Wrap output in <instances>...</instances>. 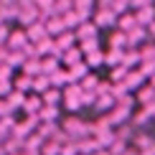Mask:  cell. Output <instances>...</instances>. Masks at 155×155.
<instances>
[{"label": "cell", "instance_id": "obj_1", "mask_svg": "<svg viewBox=\"0 0 155 155\" xmlns=\"http://www.w3.org/2000/svg\"><path fill=\"white\" fill-rule=\"evenodd\" d=\"M71 33H74V38H76V43H79V41H89V38H99V31H97V25H94L92 21L79 23Z\"/></svg>", "mask_w": 155, "mask_h": 155}, {"label": "cell", "instance_id": "obj_2", "mask_svg": "<svg viewBox=\"0 0 155 155\" xmlns=\"http://www.w3.org/2000/svg\"><path fill=\"white\" fill-rule=\"evenodd\" d=\"M15 21H18L21 28H28V25H33V23L38 21V10L33 8V5H23V8H18Z\"/></svg>", "mask_w": 155, "mask_h": 155}, {"label": "cell", "instance_id": "obj_3", "mask_svg": "<svg viewBox=\"0 0 155 155\" xmlns=\"http://www.w3.org/2000/svg\"><path fill=\"white\" fill-rule=\"evenodd\" d=\"M92 23L97 25V31H102V28H114V23H117V18L112 15L109 10H94V15H92Z\"/></svg>", "mask_w": 155, "mask_h": 155}, {"label": "cell", "instance_id": "obj_4", "mask_svg": "<svg viewBox=\"0 0 155 155\" xmlns=\"http://www.w3.org/2000/svg\"><path fill=\"white\" fill-rule=\"evenodd\" d=\"M25 43H28V38H25V31H23V28H10L5 46H8L10 51H21V48L25 46Z\"/></svg>", "mask_w": 155, "mask_h": 155}, {"label": "cell", "instance_id": "obj_5", "mask_svg": "<svg viewBox=\"0 0 155 155\" xmlns=\"http://www.w3.org/2000/svg\"><path fill=\"white\" fill-rule=\"evenodd\" d=\"M122 69H127V71H132V69L140 66V51L137 48H122V61H120Z\"/></svg>", "mask_w": 155, "mask_h": 155}, {"label": "cell", "instance_id": "obj_6", "mask_svg": "<svg viewBox=\"0 0 155 155\" xmlns=\"http://www.w3.org/2000/svg\"><path fill=\"white\" fill-rule=\"evenodd\" d=\"M43 28H46V36L48 38H56V36L66 33V25H64V21L59 15H51L48 21H43Z\"/></svg>", "mask_w": 155, "mask_h": 155}, {"label": "cell", "instance_id": "obj_7", "mask_svg": "<svg viewBox=\"0 0 155 155\" xmlns=\"http://www.w3.org/2000/svg\"><path fill=\"white\" fill-rule=\"evenodd\" d=\"M79 61H84V56H81V51L76 48V46H71V48H66L61 54V59H59V64L64 69H69V66H74V64H79Z\"/></svg>", "mask_w": 155, "mask_h": 155}, {"label": "cell", "instance_id": "obj_8", "mask_svg": "<svg viewBox=\"0 0 155 155\" xmlns=\"http://www.w3.org/2000/svg\"><path fill=\"white\" fill-rule=\"evenodd\" d=\"M135 21H137V25H143V28H147L150 23H155V5H147V8H140L132 13Z\"/></svg>", "mask_w": 155, "mask_h": 155}, {"label": "cell", "instance_id": "obj_9", "mask_svg": "<svg viewBox=\"0 0 155 155\" xmlns=\"http://www.w3.org/2000/svg\"><path fill=\"white\" fill-rule=\"evenodd\" d=\"M112 132H114V140H120V143H127V145H130V143H132V137L137 135V130H135L130 122H125V125L114 127Z\"/></svg>", "mask_w": 155, "mask_h": 155}, {"label": "cell", "instance_id": "obj_10", "mask_svg": "<svg viewBox=\"0 0 155 155\" xmlns=\"http://www.w3.org/2000/svg\"><path fill=\"white\" fill-rule=\"evenodd\" d=\"M87 74H89V69H87V64H84V61H79V64H74V66H69V69H66L69 84H79Z\"/></svg>", "mask_w": 155, "mask_h": 155}, {"label": "cell", "instance_id": "obj_11", "mask_svg": "<svg viewBox=\"0 0 155 155\" xmlns=\"http://www.w3.org/2000/svg\"><path fill=\"white\" fill-rule=\"evenodd\" d=\"M102 147L97 145V140L94 137H81V140H76V153L79 155H94V153H99Z\"/></svg>", "mask_w": 155, "mask_h": 155}, {"label": "cell", "instance_id": "obj_12", "mask_svg": "<svg viewBox=\"0 0 155 155\" xmlns=\"http://www.w3.org/2000/svg\"><path fill=\"white\" fill-rule=\"evenodd\" d=\"M41 107H43V102H41V97L38 94H28L25 97V102H23V112H25V117H31V114H38L41 112Z\"/></svg>", "mask_w": 155, "mask_h": 155}, {"label": "cell", "instance_id": "obj_13", "mask_svg": "<svg viewBox=\"0 0 155 155\" xmlns=\"http://www.w3.org/2000/svg\"><path fill=\"white\" fill-rule=\"evenodd\" d=\"M25 31V38H28V43H38L41 38H46V28H43V23L41 21H36L33 25H28V28H23Z\"/></svg>", "mask_w": 155, "mask_h": 155}, {"label": "cell", "instance_id": "obj_14", "mask_svg": "<svg viewBox=\"0 0 155 155\" xmlns=\"http://www.w3.org/2000/svg\"><path fill=\"white\" fill-rule=\"evenodd\" d=\"M145 84V79H143V74L137 71V69H132V71H127V76H125V87H127V92H137L140 87Z\"/></svg>", "mask_w": 155, "mask_h": 155}, {"label": "cell", "instance_id": "obj_15", "mask_svg": "<svg viewBox=\"0 0 155 155\" xmlns=\"http://www.w3.org/2000/svg\"><path fill=\"white\" fill-rule=\"evenodd\" d=\"M135 25H137V21H135V15H132L130 10H127L125 15H120V18H117V23H114V28H117L120 33H130V31L135 28Z\"/></svg>", "mask_w": 155, "mask_h": 155}, {"label": "cell", "instance_id": "obj_16", "mask_svg": "<svg viewBox=\"0 0 155 155\" xmlns=\"http://www.w3.org/2000/svg\"><path fill=\"white\" fill-rule=\"evenodd\" d=\"M41 102L43 107H61V89H46V92L41 94Z\"/></svg>", "mask_w": 155, "mask_h": 155}, {"label": "cell", "instance_id": "obj_17", "mask_svg": "<svg viewBox=\"0 0 155 155\" xmlns=\"http://www.w3.org/2000/svg\"><path fill=\"white\" fill-rule=\"evenodd\" d=\"M135 102H137L140 107H143V104H150V102H155V89H153V87H147V81H145L143 87L137 89V94H135Z\"/></svg>", "mask_w": 155, "mask_h": 155}, {"label": "cell", "instance_id": "obj_18", "mask_svg": "<svg viewBox=\"0 0 155 155\" xmlns=\"http://www.w3.org/2000/svg\"><path fill=\"white\" fill-rule=\"evenodd\" d=\"M21 74L28 76V79L38 76V74H41V59H25L23 66H21Z\"/></svg>", "mask_w": 155, "mask_h": 155}, {"label": "cell", "instance_id": "obj_19", "mask_svg": "<svg viewBox=\"0 0 155 155\" xmlns=\"http://www.w3.org/2000/svg\"><path fill=\"white\" fill-rule=\"evenodd\" d=\"M46 89H51V84H48V76H43V74H38L31 79V94H38L41 97Z\"/></svg>", "mask_w": 155, "mask_h": 155}, {"label": "cell", "instance_id": "obj_20", "mask_svg": "<svg viewBox=\"0 0 155 155\" xmlns=\"http://www.w3.org/2000/svg\"><path fill=\"white\" fill-rule=\"evenodd\" d=\"M54 43H56V48L61 51H66V48H71V46H76V38H74V33L71 31H66V33H61V36H56L54 38Z\"/></svg>", "mask_w": 155, "mask_h": 155}, {"label": "cell", "instance_id": "obj_21", "mask_svg": "<svg viewBox=\"0 0 155 155\" xmlns=\"http://www.w3.org/2000/svg\"><path fill=\"white\" fill-rule=\"evenodd\" d=\"M48 84H51V87H54V89H61V87H66V84H69V76H66V69H56V71L54 74H51L48 76Z\"/></svg>", "mask_w": 155, "mask_h": 155}, {"label": "cell", "instance_id": "obj_22", "mask_svg": "<svg viewBox=\"0 0 155 155\" xmlns=\"http://www.w3.org/2000/svg\"><path fill=\"white\" fill-rule=\"evenodd\" d=\"M59 114H61L59 107H41V112H38L36 117H38V122H56Z\"/></svg>", "mask_w": 155, "mask_h": 155}, {"label": "cell", "instance_id": "obj_23", "mask_svg": "<svg viewBox=\"0 0 155 155\" xmlns=\"http://www.w3.org/2000/svg\"><path fill=\"white\" fill-rule=\"evenodd\" d=\"M56 69H61L59 59H54V56H43V59H41V74L43 76H51Z\"/></svg>", "mask_w": 155, "mask_h": 155}, {"label": "cell", "instance_id": "obj_24", "mask_svg": "<svg viewBox=\"0 0 155 155\" xmlns=\"http://www.w3.org/2000/svg\"><path fill=\"white\" fill-rule=\"evenodd\" d=\"M112 107H114V99L109 94H102V97H97V99H94V109H97V112H104L107 114Z\"/></svg>", "mask_w": 155, "mask_h": 155}, {"label": "cell", "instance_id": "obj_25", "mask_svg": "<svg viewBox=\"0 0 155 155\" xmlns=\"http://www.w3.org/2000/svg\"><path fill=\"white\" fill-rule=\"evenodd\" d=\"M76 48L81 51V56H87V54H94V51H99V38H89V41H79V43H76Z\"/></svg>", "mask_w": 155, "mask_h": 155}, {"label": "cell", "instance_id": "obj_26", "mask_svg": "<svg viewBox=\"0 0 155 155\" xmlns=\"http://www.w3.org/2000/svg\"><path fill=\"white\" fill-rule=\"evenodd\" d=\"M13 89L21 92V94H31V79H28V76H23V74H18L15 79H13Z\"/></svg>", "mask_w": 155, "mask_h": 155}, {"label": "cell", "instance_id": "obj_27", "mask_svg": "<svg viewBox=\"0 0 155 155\" xmlns=\"http://www.w3.org/2000/svg\"><path fill=\"white\" fill-rule=\"evenodd\" d=\"M25 97H28V94H21V92H15V89H13V92L5 97V102H8V104H10V109L15 112V109H21V107H23Z\"/></svg>", "mask_w": 155, "mask_h": 155}, {"label": "cell", "instance_id": "obj_28", "mask_svg": "<svg viewBox=\"0 0 155 155\" xmlns=\"http://www.w3.org/2000/svg\"><path fill=\"white\" fill-rule=\"evenodd\" d=\"M120 61H122V48L104 51V66H120Z\"/></svg>", "mask_w": 155, "mask_h": 155}, {"label": "cell", "instance_id": "obj_29", "mask_svg": "<svg viewBox=\"0 0 155 155\" xmlns=\"http://www.w3.org/2000/svg\"><path fill=\"white\" fill-rule=\"evenodd\" d=\"M84 64H87V69L89 66H104V51H94V54H87L84 56Z\"/></svg>", "mask_w": 155, "mask_h": 155}, {"label": "cell", "instance_id": "obj_30", "mask_svg": "<svg viewBox=\"0 0 155 155\" xmlns=\"http://www.w3.org/2000/svg\"><path fill=\"white\" fill-rule=\"evenodd\" d=\"M137 51H140V61H155V43L153 41L143 43Z\"/></svg>", "mask_w": 155, "mask_h": 155}, {"label": "cell", "instance_id": "obj_31", "mask_svg": "<svg viewBox=\"0 0 155 155\" xmlns=\"http://www.w3.org/2000/svg\"><path fill=\"white\" fill-rule=\"evenodd\" d=\"M23 61H25V56L21 54V51H10V54H8V61H5V64H8L13 71H15V69L23 66Z\"/></svg>", "mask_w": 155, "mask_h": 155}, {"label": "cell", "instance_id": "obj_32", "mask_svg": "<svg viewBox=\"0 0 155 155\" xmlns=\"http://www.w3.org/2000/svg\"><path fill=\"white\" fill-rule=\"evenodd\" d=\"M74 8V0H54V15H64Z\"/></svg>", "mask_w": 155, "mask_h": 155}, {"label": "cell", "instance_id": "obj_33", "mask_svg": "<svg viewBox=\"0 0 155 155\" xmlns=\"http://www.w3.org/2000/svg\"><path fill=\"white\" fill-rule=\"evenodd\" d=\"M61 21H64V25H66V31H74L76 25H79V18H76V13H74V8L69 10V13H64V15H59Z\"/></svg>", "mask_w": 155, "mask_h": 155}, {"label": "cell", "instance_id": "obj_34", "mask_svg": "<svg viewBox=\"0 0 155 155\" xmlns=\"http://www.w3.org/2000/svg\"><path fill=\"white\" fill-rule=\"evenodd\" d=\"M97 84H99V79H97L94 74H87V76H84V79L79 81V89H81V92H94Z\"/></svg>", "mask_w": 155, "mask_h": 155}, {"label": "cell", "instance_id": "obj_35", "mask_svg": "<svg viewBox=\"0 0 155 155\" xmlns=\"http://www.w3.org/2000/svg\"><path fill=\"white\" fill-rule=\"evenodd\" d=\"M127 76V69L122 66H112V71H109V84H122Z\"/></svg>", "mask_w": 155, "mask_h": 155}, {"label": "cell", "instance_id": "obj_36", "mask_svg": "<svg viewBox=\"0 0 155 155\" xmlns=\"http://www.w3.org/2000/svg\"><path fill=\"white\" fill-rule=\"evenodd\" d=\"M109 48H125V33H120L117 28L109 33Z\"/></svg>", "mask_w": 155, "mask_h": 155}, {"label": "cell", "instance_id": "obj_37", "mask_svg": "<svg viewBox=\"0 0 155 155\" xmlns=\"http://www.w3.org/2000/svg\"><path fill=\"white\" fill-rule=\"evenodd\" d=\"M137 71L143 74V79L147 81L150 76L155 74V61H140V66H137Z\"/></svg>", "mask_w": 155, "mask_h": 155}, {"label": "cell", "instance_id": "obj_38", "mask_svg": "<svg viewBox=\"0 0 155 155\" xmlns=\"http://www.w3.org/2000/svg\"><path fill=\"white\" fill-rule=\"evenodd\" d=\"M76 13H94V0H74Z\"/></svg>", "mask_w": 155, "mask_h": 155}, {"label": "cell", "instance_id": "obj_39", "mask_svg": "<svg viewBox=\"0 0 155 155\" xmlns=\"http://www.w3.org/2000/svg\"><path fill=\"white\" fill-rule=\"evenodd\" d=\"M127 147H130L127 143H120V140H114V143L107 147V155H125V150H127Z\"/></svg>", "mask_w": 155, "mask_h": 155}, {"label": "cell", "instance_id": "obj_40", "mask_svg": "<svg viewBox=\"0 0 155 155\" xmlns=\"http://www.w3.org/2000/svg\"><path fill=\"white\" fill-rule=\"evenodd\" d=\"M59 150H61V145H56V143H51V140H46V143L41 145V155H59Z\"/></svg>", "mask_w": 155, "mask_h": 155}, {"label": "cell", "instance_id": "obj_41", "mask_svg": "<svg viewBox=\"0 0 155 155\" xmlns=\"http://www.w3.org/2000/svg\"><path fill=\"white\" fill-rule=\"evenodd\" d=\"M0 81H13V69L8 64H0Z\"/></svg>", "mask_w": 155, "mask_h": 155}, {"label": "cell", "instance_id": "obj_42", "mask_svg": "<svg viewBox=\"0 0 155 155\" xmlns=\"http://www.w3.org/2000/svg\"><path fill=\"white\" fill-rule=\"evenodd\" d=\"M59 155H79V153H76V143H71V140H69V143H64L61 150H59Z\"/></svg>", "mask_w": 155, "mask_h": 155}, {"label": "cell", "instance_id": "obj_43", "mask_svg": "<svg viewBox=\"0 0 155 155\" xmlns=\"http://www.w3.org/2000/svg\"><path fill=\"white\" fill-rule=\"evenodd\" d=\"M64 107H66V109H69V112H71V114H76V112H79V109H81L79 99H64Z\"/></svg>", "mask_w": 155, "mask_h": 155}, {"label": "cell", "instance_id": "obj_44", "mask_svg": "<svg viewBox=\"0 0 155 155\" xmlns=\"http://www.w3.org/2000/svg\"><path fill=\"white\" fill-rule=\"evenodd\" d=\"M147 5H155V0H130V8H132V10L147 8Z\"/></svg>", "mask_w": 155, "mask_h": 155}, {"label": "cell", "instance_id": "obj_45", "mask_svg": "<svg viewBox=\"0 0 155 155\" xmlns=\"http://www.w3.org/2000/svg\"><path fill=\"white\" fill-rule=\"evenodd\" d=\"M10 114H13L10 104H8V102H5V99H0V120H3V117H10Z\"/></svg>", "mask_w": 155, "mask_h": 155}, {"label": "cell", "instance_id": "obj_46", "mask_svg": "<svg viewBox=\"0 0 155 155\" xmlns=\"http://www.w3.org/2000/svg\"><path fill=\"white\" fill-rule=\"evenodd\" d=\"M8 33H10L8 23H3V25H0V46H5V41H8Z\"/></svg>", "mask_w": 155, "mask_h": 155}, {"label": "cell", "instance_id": "obj_47", "mask_svg": "<svg viewBox=\"0 0 155 155\" xmlns=\"http://www.w3.org/2000/svg\"><path fill=\"white\" fill-rule=\"evenodd\" d=\"M8 54H10V48H8V46H0V64L8 61Z\"/></svg>", "mask_w": 155, "mask_h": 155}, {"label": "cell", "instance_id": "obj_48", "mask_svg": "<svg viewBox=\"0 0 155 155\" xmlns=\"http://www.w3.org/2000/svg\"><path fill=\"white\" fill-rule=\"evenodd\" d=\"M147 87H153V89H155V74L150 76V79H147Z\"/></svg>", "mask_w": 155, "mask_h": 155}, {"label": "cell", "instance_id": "obj_49", "mask_svg": "<svg viewBox=\"0 0 155 155\" xmlns=\"http://www.w3.org/2000/svg\"><path fill=\"white\" fill-rule=\"evenodd\" d=\"M125 3H127V5H130V0H125Z\"/></svg>", "mask_w": 155, "mask_h": 155}, {"label": "cell", "instance_id": "obj_50", "mask_svg": "<svg viewBox=\"0 0 155 155\" xmlns=\"http://www.w3.org/2000/svg\"><path fill=\"white\" fill-rule=\"evenodd\" d=\"M153 120H155V117H153Z\"/></svg>", "mask_w": 155, "mask_h": 155}]
</instances>
